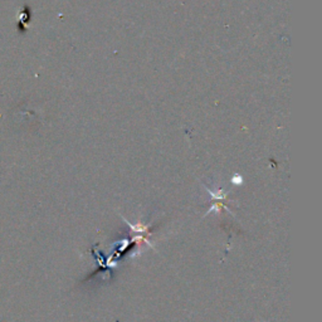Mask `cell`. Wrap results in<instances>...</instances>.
I'll return each mask as SVG.
<instances>
[{"mask_svg":"<svg viewBox=\"0 0 322 322\" xmlns=\"http://www.w3.org/2000/svg\"><path fill=\"white\" fill-rule=\"evenodd\" d=\"M125 222L129 224L130 228L135 231V233H145V231H147V229H149V226H142L141 223H138V224H131V223L127 222L126 219H125Z\"/></svg>","mask_w":322,"mask_h":322,"instance_id":"7a4b0ae2","label":"cell"},{"mask_svg":"<svg viewBox=\"0 0 322 322\" xmlns=\"http://www.w3.org/2000/svg\"><path fill=\"white\" fill-rule=\"evenodd\" d=\"M205 189H207V191L209 193V195L211 196V199H215V200H224L227 199V195H228V193L224 190H217V191H213L210 190L209 187L205 186Z\"/></svg>","mask_w":322,"mask_h":322,"instance_id":"6da1fadb","label":"cell"},{"mask_svg":"<svg viewBox=\"0 0 322 322\" xmlns=\"http://www.w3.org/2000/svg\"><path fill=\"white\" fill-rule=\"evenodd\" d=\"M231 183H233V184H242V183H243V179H242V176H239V175H234L233 176V178H231Z\"/></svg>","mask_w":322,"mask_h":322,"instance_id":"3957f363","label":"cell"}]
</instances>
